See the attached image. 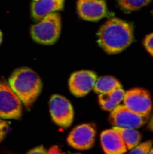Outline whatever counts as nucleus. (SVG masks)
Wrapping results in <instances>:
<instances>
[{
  "instance_id": "2eb2a0df",
  "label": "nucleus",
  "mask_w": 153,
  "mask_h": 154,
  "mask_svg": "<svg viewBox=\"0 0 153 154\" xmlns=\"http://www.w3.org/2000/svg\"><path fill=\"white\" fill-rule=\"evenodd\" d=\"M122 88L121 83L115 78L110 76L101 77L96 79V81L94 86V90L97 94H106L113 91L114 89Z\"/></svg>"
},
{
  "instance_id": "412c9836",
  "label": "nucleus",
  "mask_w": 153,
  "mask_h": 154,
  "mask_svg": "<svg viewBox=\"0 0 153 154\" xmlns=\"http://www.w3.org/2000/svg\"><path fill=\"white\" fill-rule=\"evenodd\" d=\"M46 154H61V153H60V150H59V148H58L57 146H53V147H51V148L49 150V152H48Z\"/></svg>"
},
{
  "instance_id": "aec40b11",
  "label": "nucleus",
  "mask_w": 153,
  "mask_h": 154,
  "mask_svg": "<svg viewBox=\"0 0 153 154\" xmlns=\"http://www.w3.org/2000/svg\"><path fill=\"white\" fill-rule=\"evenodd\" d=\"M47 152L45 151V149L42 147V146H40V147H37V148H34L32 149V151H30L28 154H46Z\"/></svg>"
},
{
  "instance_id": "b1692460",
  "label": "nucleus",
  "mask_w": 153,
  "mask_h": 154,
  "mask_svg": "<svg viewBox=\"0 0 153 154\" xmlns=\"http://www.w3.org/2000/svg\"><path fill=\"white\" fill-rule=\"evenodd\" d=\"M1 42H2V33L0 32V44H1Z\"/></svg>"
},
{
  "instance_id": "f257e3e1",
  "label": "nucleus",
  "mask_w": 153,
  "mask_h": 154,
  "mask_svg": "<svg viewBox=\"0 0 153 154\" xmlns=\"http://www.w3.org/2000/svg\"><path fill=\"white\" fill-rule=\"evenodd\" d=\"M99 46L108 54H117L133 42V26L118 18L106 21L97 32Z\"/></svg>"
},
{
  "instance_id": "20e7f679",
  "label": "nucleus",
  "mask_w": 153,
  "mask_h": 154,
  "mask_svg": "<svg viewBox=\"0 0 153 154\" xmlns=\"http://www.w3.org/2000/svg\"><path fill=\"white\" fill-rule=\"evenodd\" d=\"M22 102L13 91L8 82L0 80V118L20 119Z\"/></svg>"
},
{
  "instance_id": "ddd939ff",
  "label": "nucleus",
  "mask_w": 153,
  "mask_h": 154,
  "mask_svg": "<svg viewBox=\"0 0 153 154\" xmlns=\"http://www.w3.org/2000/svg\"><path fill=\"white\" fill-rule=\"evenodd\" d=\"M124 95L125 91L122 88L114 89L109 93L100 94L98 97L100 106L102 109L111 112L123 102Z\"/></svg>"
},
{
  "instance_id": "dca6fc26",
  "label": "nucleus",
  "mask_w": 153,
  "mask_h": 154,
  "mask_svg": "<svg viewBox=\"0 0 153 154\" xmlns=\"http://www.w3.org/2000/svg\"><path fill=\"white\" fill-rule=\"evenodd\" d=\"M119 7L124 12H133L147 5L151 0H117Z\"/></svg>"
},
{
  "instance_id": "9b49d317",
  "label": "nucleus",
  "mask_w": 153,
  "mask_h": 154,
  "mask_svg": "<svg viewBox=\"0 0 153 154\" xmlns=\"http://www.w3.org/2000/svg\"><path fill=\"white\" fill-rule=\"evenodd\" d=\"M101 145L106 154H124L127 148L119 134L114 130H106L101 134Z\"/></svg>"
},
{
  "instance_id": "9d476101",
  "label": "nucleus",
  "mask_w": 153,
  "mask_h": 154,
  "mask_svg": "<svg viewBox=\"0 0 153 154\" xmlns=\"http://www.w3.org/2000/svg\"><path fill=\"white\" fill-rule=\"evenodd\" d=\"M77 9L78 15L87 21H98L107 14L105 0H78Z\"/></svg>"
},
{
  "instance_id": "1a4fd4ad",
  "label": "nucleus",
  "mask_w": 153,
  "mask_h": 154,
  "mask_svg": "<svg viewBox=\"0 0 153 154\" xmlns=\"http://www.w3.org/2000/svg\"><path fill=\"white\" fill-rule=\"evenodd\" d=\"M96 79V75L93 71H77L69 78V90L76 97H85L94 88Z\"/></svg>"
},
{
  "instance_id": "6e6552de",
  "label": "nucleus",
  "mask_w": 153,
  "mask_h": 154,
  "mask_svg": "<svg viewBox=\"0 0 153 154\" xmlns=\"http://www.w3.org/2000/svg\"><path fill=\"white\" fill-rule=\"evenodd\" d=\"M96 129L93 125L84 124L76 126L68 136V143L74 149L85 151L95 143Z\"/></svg>"
},
{
  "instance_id": "f3484780",
  "label": "nucleus",
  "mask_w": 153,
  "mask_h": 154,
  "mask_svg": "<svg viewBox=\"0 0 153 154\" xmlns=\"http://www.w3.org/2000/svg\"><path fill=\"white\" fill-rule=\"evenodd\" d=\"M151 147H152V141H148L132 149L129 154H147Z\"/></svg>"
},
{
  "instance_id": "a878e982",
  "label": "nucleus",
  "mask_w": 153,
  "mask_h": 154,
  "mask_svg": "<svg viewBox=\"0 0 153 154\" xmlns=\"http://www.w3.org/2000/svg\"><path fill=\"white\" fill-rule=\"evenodd\" d=\"M76 154H79V153H76Z\"/></svg>"
},
{
  "instance_id": "393cba45",
  "label": "nucleus",
  "mask_w": 153,
  "mask_h": 154,
  "mask_svg": "<svg viewBox=\"0 0 153 154\" xmlns=\"http://www.w3.org/2000/svg\"><path fill=\"white\" fill-rule=\"evenodd\" d=\"M33 1H37V0H33Z\"/></svg>"
},
{
  "instance_id": "6ab92c4d",
  "label": "nucleus",
  "mask_w": 153,
  "mask_h": 154,
  "mask_svg": "<svg viewBox=\"0 0 153 154\" xmlns=\"http://www.w3.org/2000/svg\"><path fill=\"white\" fill-rule=\"evenodd\" d=\"M8 126H9V123L8 122L0 119V143L5 138V136L6 134V131L8 129Z\"/></svg>"
},
{
  "instance_id": "4be33fe9",
  "label": "nucleus",
  "mask_w": 153,
  "mask_h": 154,
  "mask_svg": "<svg viewBox=\"0 0 153 154\" xmlns=\"http://www.w3.org/2000/svg\"><path fill=\"white\" fill-rule=\"evenodd\" d=\"M149 129L151 130V131H152L153 132V116L151 118V120H150V123H149Z\"/></svg>"
},
{
  "instance_id": "f03ea898",
  "label": "nucleus",
  "mask_w": 153,
  "mask_h": 154,
  "mask_svg": "<svg viewBox=\"0 0 153 154\" xmlns=\"http://www.w3.org/2000/svg\"><path fill=\"white\" fill-rule=\"evenodd\" d=\"M8 84L28 109L35 102L42 88L40 77L28 68L15 69L10 76Z\"/></svg>"
},
{
  "instance_id": "39448f33",
  "label": "nucleus",
  "mask_w": 153,
  "mask_h": 154,
  "mask_svg": "<svg viewBox=\"0 0 153 154\" xmlns=\"http://www.w3.org/2000/svg\"><path fill=\"white\" fill-rule=\"evenodd\" d=\"M150 119V116H142L133 112L124 105H119L111 111L109 121L114 127L137 129L143 126Z\"/></svg>"
},
{
  "instance_id": "f8f14e48",
  "label": "nucleus",
  "mask_w": 153,
  "mask_h": 154,
  "mask_svg": "<svg viewBox=\"0 0 153 154\" xmlns=\"http://www.w3.org/2000/svg\"><path fill=\"white\" fill-rule=\"evenodd\" d=\"M65 0H37L32 4V17L34 21H40L49 14L55 13L63 8Z\"/></svg>"
},
{
  "instance_id": "4468645a",
  "label": "nucleus",
  "mask_w": 153,
  "mask_h": 154,
  "mask_svg": "<svg viewBox=\"0 0 153 154\" xmlns=\"http://www.w3.org/2000/svg\"><path fill=\"white\" fill-rule=\"evenodd\" d=\"M113 129L119 134L127 150H132L136 146H138L142 140V134L136 129L121 128V127H114Z\"/></svg>"
},
{
  "instance_id": "5701e85b",
  "label": "nucleus",
  "mask_w": 153,
  "mask_h": 154,
  "mask_svg": "<svg viewBox=\"0 0 153 154\" xmlns=\"http://www.w3.org/2000/svg\"><path fill=\"white\" fill-rule=\"evenodd\" d=\"M147 154H153V148H152V147L151 148V150L149 151V152H148Z\"/></svg>"
},
{
  "instance_id": "7ed1b4c3",
  "label": "nucleus",
  "mask_w": 153,
  "mask_h": 154,
  "mask_svg": "<svg viewBox=\"0 0 153 154\" xmlns=\"http://www.w3.org/2000/svg\"><path fill=\"white\" fill-rule=\"evenodd\" d=\"M60 16L58 13H51L44 16L31 29L33 41L41 44H53L60 36Z\"/></svg>"
},
{
  "instance_id": "423d86ee",
  "label": "nucleus",
  "mask_w": 153,
  "mask_h": 154,
  "mask_svg": "<svg viewBox=\"0 0 153 154\" xmlns=\"http://www.w3.org/2000/svg\"><path fill=\"white\" fill-rule=\"evenodd\" d=\"M49 105L50 116L54 123L63 128L69 127L74 118V111L70 102L62 96L53 95Z\"/></svg>"
},
{
  "instance_id": "a211bd4d",
  "label": "nucleus",
  "mask_w": 153,
  "mask_h": 154,
  "mask_svg": "<svg viewBox=\"0 0 153 154\" xmlns=\"http://www.w3.org/2000/svg\"><path fill=\"white\" fill-rule=\"evenodd\" d=\"M144 46L149 53L153 56V33L146 36V38L144 39Z\"/></svg>"
},
{
  "instance_id": "0eeeda50",
  "label": "nucleus",
  "mask_w": 153,
  "mask_h": 154,
  "mask_svg": "<svg viewBox=\"0 0 153 154\" xmlns=\"http://www.w3.org/2000/svg\"><path fill=\"white\" fill-rule=\"evenodd\" d=\"M124 106L128 109L142 116H150L152 101L150 93L143 88H133L125 92Z\"/></svg>"
}]
</instances>
